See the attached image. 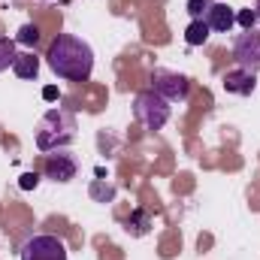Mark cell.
<instances>
[{
	"mask_svg": "<svg viewBox=\"0 0 260 260\" xmlns=\"http://www.w3.org/2000/svg\"><path fill=\"white\" fill-rule=\"evenodd\" d=\"M46 61L52 67V73L67 82H88L94 73V52L76 34H58L49 46Z\"/></svg>",
	"mask_w": 260,
	"mask_h": 260,
	"instance_id": "6da1fadb",
	"label": "cell"
},
{
	"mask_svg": "<svg viewBox=\"0 0 260 260\" xmlns=\"http://www.w3.org/2000/svg\"><path fill=\"white\" fill-rule=\"evenodd\" d=\"M37 40H40V27H37V24H24V27L18 30V43H24V46H37Z\"/></svg>",
	"mask_w": 260,
	"mask_h": 260,
	"instance_id": "5bb4252c",
	"label": "cell"
},
{
	"mask_svg": "<svg viewBox=\"0 0 260 260\" xmlns=\"http://www.w3.org/2000/svg\"><path fill=\"white\" fill-rule=\"evenodd\" d=\"M254 15H257V21H260V0H254Z\"/></svg>",
	"mask_w": 260,
	"mask_h": 260,
	"instance_id": "ac0fdd59",
	"label": "cell"
},
{
	"mask_svg": "<svg viewBox=\"0 0 260 260\" xmlns=\"http://www.w3.org/2000/svg\"><path fill=\"white\" fill-rule=\"evenodd\" d=\"M15 61V43L12 40H6V37H0V73L3 70H9Z\"/></svg>",
	"mask_w": 260,
	"mask_h": 260,
	"instance_id": "7c38bea8",
	"label": "cell"
},
{
	"mask_svg": "<svg viewBox=\"0 0 260 260\" xmlns=\"http://www.w3.org/2000/svg\"><path fill=\"white\" fill-rule=\"evenodd\" d=\"M76 170H79V164L73 154H49L46 157V179H52V182H61V185L73 182Z\"/></svg>",
	"mask_w": 260,
	"mask_h": 260,
	"instance_id": "52a82bcc",
	"label": "cell"
},
{
	"mask_svg": "<svg viewBox=\"0 0 260 260\" xmlns=\"http://www.w3.org/2000/svg\"><path fill=\"white\" fill-rule=\"evenodd\" d=\"M209 24V30H218V34H227L233 24H236V9L227 6V3H212V9L206 12L203 18Z\"/></svg>",
	"mask_w": 260,
	"mask_h": 260,
	"instance_id": "ba28073f",
	"label": "cell"
},
{
	"mask_svg": "<svg viewBox=\"0 0 260 260\" xmlns=\"http://www.w3.org/2000/svg\"><path fill=\"white\" fill-rule=\"evenodd\" d=\"M170 100H164L157 91H139L136 100H133V118L148 130H160L170 121Z\"/></svg>",
	"mask_w": 260,
	"mask_h": 260,
	"instance_id": "3957f363",
	"label": "cell"
},
{
	"mask_svg": "<svg viewBox=\"0 0 260 260\" xmlns=\"http://www.w3.org/2000/svg\"><path fill=\"white\" fill-rule=\"evenodd\" d=\"M37 182H40V176H37V173L21 176V188H37Z\"/></svg>",
	"mask_w": 260,
	"mask_h": 260,
	"instance_id": "e0dca14e",
	"label": "cell"
},
{
	"mask_svg": "<svg viewBox=\"0 0 260 260\" xmlns=\"http://www.w3.org/2000/svg\"><path fill=\"white\" fill-rule=\"evenodd\" d=\"M233 58H236V64L242 67V70L260 73V30L257 27L236 37V43H233Z\"/></svg>",
	"mask_w": 260,
	"mask_h": 260,
	"instance_id": "5b68a950",
	"label": "cell"
},
{
	"mask_svg": "<svg viewBox=\"0 0 260 260\" xmlns=\"http://www.w3.org/2000/svg\"><path fill=\"white\" fill-rule=\"evenodd\" d=\"M76 115L67 112V109H49L37 127V148L40 151H58L67 148L73 139H76Z\"/></svg>",
	"mask_w": 260,
	"mask_h": 260,
	"instance_id": "7a4b0ae2",
	"label": "cell"
},
{
	"mask_svg": "<svg viewBox=\"0 0 260 260\" xmlns=\"http://www.w3.org/2000/svg\"><path fill=\"white\" fill-rule=\"evenodd\" d=\"M151 91H157L164 100H188V91H191V85H188V79L185 76H179V73H170V70H154L151 73Z\"/></svg>",
	"mask_w": 260,
	"mask_h": 260,
	"instance_id": "8992f818",
	"label": "cell"
},
{
	"mask_svg": "<svg viewBox=\"0 0 260 260\" xmlns=\"http://www.w3.org/2000/svg\"><path fill=\"white\" fill-rule=\"evenodd\" d=\"M209 24L203 21V18H191V24H188V30H185V43L188 46H203L206 40H209Z\"/></svg>",
	"mask_w": 260,
	"mask_h": 260,
	"instance_id": "8fae6325",
	"label": "cell"
},
{
	"mask_svg": "<svg viewBox=\"0 0 260 260\" xmlns=\"http://www.w3.org/2000/svg\"><path fill=\"white\" fill-rule=\"evenodd\" d=\"M91 194H94V197H103V200H112V197H115V188H106V191H103L100 185H94V188H91Z\"/></svg>",
	"mask_w": 260,
	"mask_h": 260,
	"instance_id": "2e32d148",
	"label": "cell"
},
{
	"mask_svg": "<svg viewBox=\"0 0 260 260\" xmlns=\"http://www.w3.org/2000/svg\"><path fill=\"white\" fill-rule=\"evenodd\" d=\"M12 73L18 79H37L40 76V58L34 52H24V55H15L12 61Z\"/></svg>",
	"mask_w": 260,
	"mask_h": 260,
	"instance_id": "30bf717a",
	"label": "cell"
},
{
	"mask_svg": "<svg viewBox=\"0 0 260 260\" xmlns=\"http://www.w3.org/2000/svg\"><path fill=\"white\" fill-rule=\"evenodd\" d=\"M21 260H67V245L52 233H40L21 245Z\"/></svg>",
	"mask_w": 260,
	"mask_h": 260,
	"instance_id": "277c9868",
	"label": "cell"
},
{
	"mask_svg": "<svg viewBox=\"0 0 260 260\" xmlns=\"http://www.w3.org/2000/svg\"><path fill=\"white\" fill-rule=\"evenodd\" d=\"M212 3H215V0H188L185 9H188L191 18H206V12L212 9Z\"/></svg>",
	"mask_w": 260,
	"mask_h": 260,
	"instance_id": "4fadbf2b",
	"label": "cell"
},
{
	"mask_svg": "<svg viewBox=\"0 0 260 260\" xmlns=\"http://www.w3.org/2000/svg\"><path fill=\"white\" fill-rule=\"evenodd\" d=\"M224 88L230 91V94H242V97H248V94H254V88H257V79H254V73H248V70H230V73H224Z\"/></svg>",
	"mask_w": 260,
	"mask_h": 260,
	"instance_id": "9c48e42d",
	"label": "cell"
},
{
	"mask_svg": "<svg viewBox=\"0 0 260 260\" xmlns=\"http://www.w3.org/2000/svg\"><path fill=\"white\" fill-rule=\"evenodd\" d=\"M236 21L242 24V30H254L257 15H254V9H242V12H236Z\"/></svg>",
	"mask_w": 260,
	"mask_h": 260,
	"instance_id": "9a60e30c",
	"label": "cell"
}]
</instances>
